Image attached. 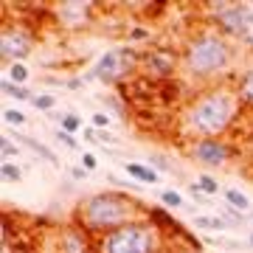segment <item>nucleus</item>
<instances>
[{
  "instance_id": "obj_1",
  "label": "nucleus",
  "mask_w": 253,
  "mask_h": 253,
  "mask_svg": "<svg viewBox=\"0 0 253 253\" xmlns=\"http://www.w3.org/2000/svg\"><path fill=\"white\" fill-rule=\"evenodd\" d=\"M242 113V104L236 99L234 87L228 84H211L200 90L194 99L186 104L180 116V129L189 141L200 138H219L236 124Z\"/></svg>"
},
{
  "instance_id": "obj_2",
  "label": "nucleus",
  "mask_w": 253,
  "mask_h": 253,
  "mask_svg": "<svg viewBox=\"0 0 253 253\" xmlns=\"http://www.w3.org/2000/svg\"><path fill=\"white\" fill-rule=\"evenodd\" d=\"M146 208L141 200H135L132 194L118 189H107V191H96L90 197H84L76 203L71 214V222L76 228H82L90 239L116 231V228L132 222V219H144Z\"/></svg>"
},
{
  "instance_id": "obj_3",
  "label": "nucleus",
  "mask_w": 253,
  "mask_h": 253,
  "mask_svg": "<svg viewBox=\"0 0 253 253\" xmlns=\"http://www.w3.org/2000/svg\"><path fill=\"white\" fill-rule=\"evenodd\" d=\"M180 65L186 76L194 82H217L225 76L234 65V45L231 40L222 37L214 28H203L197 34L186 40L180 54Z\"/></svg>"
},
{
  "instance_id": "obj_4",
  "label": "nucleus",
  "mask_w": 253,
  "mask_h": 253,
  "mask_svg": "<svg viewBox=\"0 0 253 253\" xmlns=\"http://www.w3.org/2000/svg\"><path fill=\"white\" fill-rule=\"evenodd\" d=\"M166 236L161 228H155L149 219H132L126 225L110 231V234L93 239L96 253H163Z\"/></svg>"
},
{
  "instance_id": "obj_5",
  "label": "nucleus",
  "mask_w": 253,
  "mask_h": 253,
  "mask_svg": "<svg viewBox=\"0 0 253 253\" xmlns=\"http://www.w3.org/2000/svg\"><path fill=\"white\" fill-rule=\"evenodd\" d=\"M135 68H141L138 48L135 45H118V48L104 51L84 79H96L101 84H107V87H118V84H124V79L129 73H135Z\"/></svg>"
},
{
  "instance_id": "obj_6",
  "label": "nucleus",
  "mask_w": 253,
  "mask_h": 253,
  "mask_svg": "<svg viewBox=\"0 0 253 253\" xmlns=\"http://www.w3.org/2000/svg\"><path fill=\"white\" fill-rule=\"evenodd\" d=\"M37 48V34L31 31L28 23L23 20H3V28H0V62L14 65V62H26L31 51Z\"/></svg>"
},
{
  "instance_id": "obj_7",
  "label": "nucleus",
  "mask_w": 253,
  "mask_h": 253,
  "mask_svg": "<svg viewBox=\"0 0 253 253\" xmlns=\"http://www.w3.org/2000/svg\"><path fill=\"white\" fill-rule=\"evenodd\" d=\"M214 31H219L222 37H248L253 26V3H217L208 9Z\"/></svg>"
},
{
  "instance_id": "obj_8",
  "label": "nucleus",
  "mask_w": 253,
  "mask_h": 253,
  "mask_svg": "<svg viewBox=\"0 0 253 253\" xmlns=\"http://www.w3.org/2000/svg\"><path fill=\"white\" fill-rule=\"evenodd\" d=\"M234 152L236 149L225 138H200V141L189 144V158L200 163L203 169H222L225 163H231Z\"/></svg>"
},
{
  "instance_id": "obj_9",
  "label": "nucleus",
  "mask_w": 253,
  "mask_h": 253,
  "mask_svg": "<svg viewBox=\"0 0 253 253\" xmlns=\"http://www.w3.org/2000/svg\"><path fill=\"white\" fill-rule=\"evenodd\" d=\"M96 3H82V0H68V3H56L48 9V14L54 17V23L59 28L68 31H82V28L93 26L96 20Z\"/></svg>"
},
{
  "instance_id": "obj_10",
  "label": "nucleus",
  "mask_w": 253,
  "mask_h": 253,
  "mask_svg": "<svg viewBox=\"0 0 253 253\" xmlns=\"http://www.w3.org/2000/svg\"><path fill=\"white\" fill-rule=\"evenodd\" d=\"M180 68V54L172 51V48H146L141 54V71L155 82H166L172 79Z\"/></svg>"
},
{
  "instance_id": "obj_11",
  "label": "nucleus",
  "mask_w": 253,
  "mask_h": 253,
  "mask_svg": "<svg viewBox=\"0 0 253 253\" xmlns=\"http://www.w3.org/2000/svg\"><path fill=\"white\" fill-rule=\"evenodd\" d=\"M56 253H93V239L82 228L62 225L59 228V242H56Z\"/></svg>"
},
{
  "instance_id": "obj_12",
  "label": "nucleus",
  "mask_w": 253,
  "mask_h": 253,
  "mask_svg": "<svg viewBox=\"0 0 253 253\" xmlns=\"http://www.w3.org/2000/svg\"><path fill=\"white\" fill-rule=\"evenodd\" d=\"M146 219H149L155 228H161L163 234H174V236H180V239H186V236H189L186 231H183L180 222H177V219H174L163 206H149V208H146Z\"/></svg>"
},
{
  "instance_id": "obj_13",
  "label": "nucleus",
  "mask_w": 253,
  "mask_h": 253,
  "mask_svg": "<svg viewBox=\"0 0 253 253\" xmlns=\"http://www.w3.org/2000/svg\"><path fill=\"white\" fill-rule=\"evenodd\" d=\"M6 135H11V138H14V141H17L20 146H26V149H31V152H34L37 158H42L45 163H51V166H56V169L62 166V163H59V158H56V152H54V149H48V146L42 144L40 138H34V135H14V132H6Z\"/></svg>"
},
{
  "instance_id": "obj_14",
  "label": "nucleus",
  "mask_w": 253,
  "mask_h": 253,
  "mask_svg": "<svg viewBox=\"0 0 253 253\" xmlns=\"http://www.w3.org/2000/svg\"><path fill=\"white\" fill-rule=\"evenodd\" d=\"M124 172L132 177V180H138L141 186H155V183L161 180V174L155 172L149 163H135V161H126L124 163Z\"/></svg>"
},
{
  "instance_id": "obj_15",
  "label": "nucleus",
  "mask_w": 253,
  "mask_h": 253,
  "mask_svg": "<svg viewBox=\"0 0 253 253\" xmlns=\"http://www.w3.org/2000/svg\"><path fill=\"white\" fill-rule=\"evenodd\" d=\"M234 93H236V99H239L242 107L253 110V68L239 73V79H236V84H234Z\"/></svg>"
},
{
  "instance_id": "obj_16",
  "label": "nucleus",
  "mask_w": 253,
  "mask_h": 253,
  "mask_svg": "<svg viewBox=\"0 0 253 253\" xmlns=\"http://www.w3.org/2000/svg\"><path fill=\"white\" fill-rule=\"evenodd\" d=\"M0 93H3V96H9V99H14V101H26V104H31L34 96H37L34 90H28L26 84H14V82H9L6 76L0 79Z\"/></svg>"
},
{
  "instance_id": "obj_17",
  "label": "nucleus",
  "mask_w": 253,
  "mask_h": 253,
  "mask_svg": "<svg viewBox=\"0 0 253 253\" xmlns=\"http://www.w3.org/2000/svg\"><path fill=\"white\" fill-rule=\"evenodd\" d=\"M194 228L197 231H203V234H225L228 222L222 217H208V214H194Z\"/></svg>"
},
{
  "instance_id": "obj_18",
  "label": "nucleus",
  "mask_w": 253,
  "mask_h": 253,
  "mask_svg": "<svg viewBox=\"0 0 253 253\" xmlns=\"http://www.w3.org/2000/svg\"><path fill=\"white\" fill-rule=\"evenodd\" d=\"M222 194H225V206L236 208L239 214H245V217H248V214L253 211V203H251V197H248V194H245L242 189H234V186H231V189H225Z\"/></svg>"
},
{
  "instance_id": "obj_19",
  "label": "nucleus",
  "mask_w": 253,
  "mask_h": 253,
  "mask_svg": "<svg viewBox=\"0 0 253 253\" xmlns=\"http://www.w3.org/2000/svg\"><path fill=\"white\" fill-rule=\"evenodd\" d=\"M158 203H163V208H177V211H194V206L191 203H186V197H183L177 189H163L161 194H158Z\"/></svg>"
},
{
  "instance_id": "obj_20",
  "label": "nucleus",
  "mask_w": 253,
  "mask_h": 253,
  "mask_svg": "<svg viewBox=\"0 0 253 253\" xmlns=\"http://www.w3.org/2000/svg\"><path fill=\"white\" fill-rule=\"evenodd\" d=\"M51 116L59 121V129H65L68 135H76V132H82V118L76 116V113H51Z\"/></svg>"
},
{
  "instance_id": "obj_21",
  "label": "nucleus",
  "mask_w": 253,
  "mask_h": 253,
  "mask_svg": "<svg viewBox=\"0 0 253 253\" xmlns=\"http://www.w3.org/2000/svg\"><path fill=\"white\" fill-rule=\"evenodd\" d=\"M20 149H23V146H20L11 135H0V158H3L0 163H11L14 158H20Z\"/></svg>"
},
{
  "instance_id": "obj_22",
  "label": "nucleus",
  "mask_w": 253,
  "mask_h": 253,
  "mask_svg": "<svg viewBox=\"0 0 253 253\" xmlns=\"http://www.w3.org/2000/svg\"><path fill=\"white\" fill-rule=\"evenodd\" d=\"M6 71H9V76H6V79L14 82V84H26L28 76H31V71H28V65H26V62H14V65H9Z\"/></svg>"
},
{
  "instance_id": "obj_23",
  "label": "nucleus",
  "mask_w": 253,
  "mask_h": 253,
  "mask_svg": "<svg viewBox=\"0 0 253 253\" xmlns=\"http://www.w3.org/2000/svg\"><path fill=\"white\" fill-rule=\"evenodd\" d=\"M0 180L6 183H20L23 180V166H17V163H0Z\"/></svg>"
},
{
  "instance_id": "obj_24",
  "label": "nucleus",
  "mask_w": 253,
  "mask_h": 253,
  "mask_svg": "<svg viewBox=\"0 0 253 253\" xmlns=\"http://www.w3.org/2000/svg\"><path fill=\"white\" fill-rule=\"evenodd\" d=\"M146 163H149V166H152L158 174H174V172H177V169H174V163L169 161L166 155H152Z\"/></svg>"
},
{
  "instance_id": "obj_25",
  "label": "nucleus",
  "mask_w": 253,
  "mask_h": 253,
  "mask_svg": "<svg viewBox=\"0 0 253 253\" xmlns=\"http://www.w3.org/2000/svg\"><path fill=\"white\" fill-rule=\"evenodd\" d=\"M3 121H6L9 126H26L28 116L23 113V110H17V107H6L3 110Z\"/></svg>"
},
{
  "instance_id": "obj_26",
  "label": "nucleus",
  "mask_w": 253,
  "mask_h": 253,
  "mask_svg": "<svg viewBox=\"0 0 253 253\" xmlns=\"http://www.w3.org/2000/svg\"><path fill=\"white\" fill-rule=\"evenodd\" d=\"M219 217L225 219V222H228V225H231V228L242 225L245 219H248V217H245V214H239V211H236V208L225 206V203H222V206H219Z\"/></svg>"
},
{
  "instance_id": "obj_27",
  "label": "nucleus",
  "mask_w": 253,
  "mask_h": 253,
  "mask_svg": "<svg viewBox=\"0 0 253 253\" xmlns=\"http://www.w3.org/2000/svg\"><path fill=\"white\" fill-rule=\"evenodd\" d=\"M31 104H34L40 113H51V110H54V104H56V99H54V93H37Z\"/></svg>"
},
{
  "instance_id": "obj_28",
  "label": "nucleus",
  "mask_w": 253,
  "mask_h": 253,
  "mask_svg": "<svg viewBox=\"0 0 253 253\" xmlns=\"http://www.w3.org/2000/svg\"><path fill=\"white\" fill-rule=\"evenodd\" d=\"M197 186H200L203 191H206L208 197H214V194H219V183H217V177H211V174H200Z\"/></svg>"
},
{
  "instance_id": "obj_29",
  "label": "nucleus",
  "mask_w": 253,
  "mask_h": 253,
  "mask_svg": "<svg viewBox=\"0 0 253 253\" xmlns=\"http://www.w3.org/2000/svg\"><path fill=\"white\" fill-rule=\"evenodd\" d=\"M186 191L191 194V200H194L197 206H208V203H211V197H208L206 191H203V189L197 186V180H194V183H189V186H186Z\"/></svg>"
},
{
  "instance_id": "obj_30",
  "label": "nucleus",
  "mask_w": 253,
  "mask_h": 253,
  "mask_svg": "<svg viewBox=\"0 0 253 253\" xmlns=\"http://www.w3.org/2000/svg\"><path fill=\"white\" fill-rule=\"evenodd\" d=\"M54 138H56V141H59L62 146H68V149H79V141H76L73 135H68L65 129H56V132H54Z\"/></svg>"
},
{
  "instance_id": "obj_31",
  "label": "nucleus",
  "mask_w": 253,
  "mask_h": 253,
  "mask_svg": "<svg viewBox=\"0 0 253 253\" xmlns=\"http://www.w3.org/2000/svg\"><path fill=\"white\" fill-rule=\"evenodd\" d=\"M90 121H93V126H96V129H107L113 118H110L107 113H93V118H90Z\"/></svg>"
},
{
  "instance_id": "obj_32",
  "label": "nucleus",
  "mask_w": 253,
  "mask_h": 253,
  "mask_svg": "<svg viewBox=\"0 0 253 253\" xmlns=\"http://www.w3.org/2000/svg\"><path fill=\"white\" fill-rule=\"evenodd\" d=\"M82 166H84L87 172H96V166H99V158H96L93 152H84V155H82Z\"/></svg>"
},
{
  "instance_id": "obj_33",
  "label": "nucleus",
  "mask_w": 253,
  "mask_h": 253,
  "mask_svg": "<svg viewBox=\"0 0 253 253\" xmlns=\"http://www.w3.org/2000/svg\"><path fill=\"white\" fill-rule=\"evenodd\" d=\"M126 37L141 42V40H146V37H149V31H146V28H141V26H135V28H129V31H126Z\"/></svg>"
},
{
  "instance_id": "obj_34",
  "label": "nucleus",
  "mask_w": 253,
  "mask_h": 253,
  "mask_svg": "<svg viewBox=\"0 0 253 253\" xmlns=\"http://www.w3.org/2000/svg\"><path fill=\"white\" fill-rule=\"evenodd\" d=\"M68 172H71L73 180H84V177H87V169H84V166H71Z\"/></svg>"
},
{
  "instance_id": "obj_35",
  "label": "nucleus",
  "mask_w": 253,
  "mask_h": 253,
  "mask_svg": "<svg viewBox=\"0 0 253 253\" xmlns=\"http://www.w3.org/2000/svg\"><path fill=\"white\" fill-rule=\"evenodd\" d=\"M96 138H99V144H104V146H113V144H116V138L110 135L107 129H99V135H96Z\"/></svg>"
},
{
  "instance_id": "obj_36",
  "label": "nucleus",
  "mask_w": 253,
  "mask_h": 253,
  "mask_svg": "<svg viewBox=\"0 0 253 253\" xmlns=\"http://www.w3.org/2000/svg\"><path fill=\"white\" fill-rule=\"evenodd\" d=\"M65 87H68V90H79L82 79H65Z\"/></svg>"
},
{
  "instance_id": "obj_37",
  "label": "nucleus",
  "mask_w": 253,
  "mask_h": 253,
  "mask_svg": "<svg viewBox=\"0 0 253 253\" xmlns=\"http://www.w3.org/2000/svg\"><path fill=\"white\" fill-rule=\"evenodd\" d=\"M245 45H248V48L253 51V34H248V37H245Z\"/></svg>"
},
{
  "instance_id": "obj_38",
  "label": "nucleus",
  "mask_w": 253,
  "mask_h": 253,
  "mask_svg": "<svg viewBox=\"0 0 253 253\" xmlns=\"http://www.w3.org/2000/svg\"><path fill=\"white\" fill-rule=\"evenodd\" d=\"M248 248H251V251H253V231H251V234H248Z\"/></svg>"
},
{
  "instance_id": "obj_39",
  "label": "nucleus",
  "mask_w": 253,
  "mask_h": 253,
  "mask_svg": "<svg viewBox=\"0 0 253 253\" xmlns=\"http://www.w3.org/2000/svg\"><path fill=\"white\" fill-rule=\"evenodd\" d=\"M248 222H253V211H251V214H248Z\"/></svg>"
},
{
  "instance_id": "obj_40",
  "label": "nucleus",
  "mask_w": 253,
  "mask_h": 253,
  "mask_svg": "<svg viewBox=\"0 0 253 253\" xmlns=\"http://www.w3.org/2000/svg\"><path fill=\"white\" fill-rule=\"evenodd\" d=\"M93 253H96V251H93Z\"/></svg>"
}]
</instances>
